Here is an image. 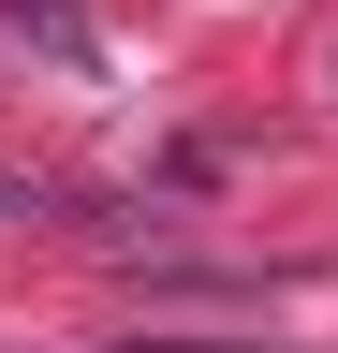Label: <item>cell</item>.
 Here are the masks:
<instances>
[{"instance_id":"6da1fadb","label":"cell","mask_w":338,"mask_h":353,"mask_svg":"<svg viewBox=\"0 0 338 353\" xmlns=\"http://www.w3.org/2000/svg\"><path fill=\"white\" fill-rule=\"evenodd\" d=\"M0 15H15L30 44H59V59H103V30H89V15H74V0H0Z\"/></svg>"}]
</instances>
